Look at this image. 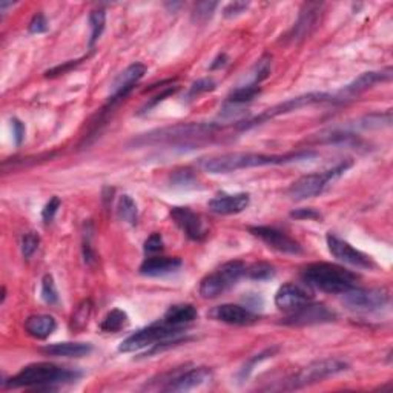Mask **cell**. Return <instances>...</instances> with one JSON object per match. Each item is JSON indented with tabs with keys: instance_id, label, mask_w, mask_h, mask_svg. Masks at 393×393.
<instances>
[{
	"instance_id": "6da1fadb",
	"label": "cell",
	"mask_w": 393,
	"mask_h": 393,
	"mask_svg": "<svg viewBox=\"0 0 393 393\" xmlns=\"http://www.w3.org/2000/svg\"><path fill=\"white\" fill-rule=\"evenodd\" d=\"M313 151H300L284 155H268V154H255V152H229L221 154L211 159L201 160V168L209 174H231L241 169L261 168V166L273 164H286L293 162L309 160L315 157Z\"/></svg>"
},
{
	"instance_id": "7a4b0ae2",
	"label": "cell",
	"mask_w": 393,
	"mask_h": 393,
	"mask_svg": "<svg viewBox=\"0 0 393 393\" xmlns=\"http://www.w3.org/2000/svg\"><path fill=\"white\" fill-rule=\"evenodd\" d=\"M80 378V373L70 369L58 367L51 362H36L23 367L21 372L4 381L2 386L9 389H37V390H51L54 386L73 382Z\"/></svg>"
},
{
	"instance_id": "3957f363",
	"label": "cell",
	"mask_w": 393,
	"mask_h": 393,
	"mask_svg": "<svg viewBox=\"0 0 393 393\" xmlns=\"http://www.w3.org/2000/svg\"><path fill=\"white\" fill-rule=\"evenodd\" d=\"M301 277L308 286L326 293L347 292L357 286V275L332 263H312L301 272Z\"/></svg>"
},
{
	"instance_id": "277c9868",
	"label": "cell",
	"mask_w": 393,
	"mask_h": 393,
	"mask_svg": "<svg viewBox=\"0 0 393 393\" xmlns=\"http://www.w3.org/2000/svg\"><path fill=\"white\" fill-rule=\"evenodd\" d=\"M217 130L219 126L215 123H182V125L162 127V130L143 134L139 137V139H134V145L145 146V145H157V143L186 142L189 139H194V137L201 139V137L211 135Z\"/></svg>"
},
{
	"instance_id": "5b68a950",
	"label": "cell",
	"mask_w": 393,
	"mask_h": 393,
	"mask_svg": "<svg viewBox=\"0 0 393 393\" xmlns=\"http://www.w3.org/2000/svg\"><path fill=\"white\" fill-rule=\"evenodd\" d=\"M350 166H352L350 162H344L329 171L304 175L290 184V188L288 189V195L295 201L308 200V199H312V197H317L326 189L330 183L340 179V177L350 168Z\"/></svg>"
},
{
	"instance_id": "8992f818",
	"label": "cell",
	"mask_w": 393,
	"mask_h": 393,
	"mask_svg": "<svg viewBox=\"0 0 393 393\" xmlns=\"http://www.w3.org/2000/svg\"><path fill=\"white\" fill-rule=\"evenodd\" d=\"M246 275V266L243 261L224 263L221 268L206 275L200 283V295L203 298H217L224 292L239 283V280Z\"/></svg>"
},
{
	"instance_id": "52a82bcc",
	"label": "cell",
	"mask_w": 393,
	"mask_h": 393,
	"mask_svg": "<svg viewBox=\"0 0 393 393\" xmlns=\"http://www.w3.org/2000/svg\"><path fill=\"white\" fill-rule=\"evenodd\" d=\"M182 332H183V329L172 328V326H169V324H166L164 321L154 323V324H151V326L137 330L135 333H132V335L123 340L119 346V352L130 353V352H137V350H142L146 347H151V346H155V344H159L166 340H175Z\"/></svg>"
},
{
	"instance_id": "ba28073f",
	"label": "cell",
	"mask_w": 393,
	"mask_h": 393,
	"mask_svg": "<svg viewBox=\"0 0 393 393\" xmlns=\"http://www.w3.org/2000/svg\"><path fill=\"white\" fill-rule=\"evenodd\" d=\"M347 365L341 360L337 358H328V360H321L315 361L309 365L308 367L301 369L298 373L288 379V386L284 389H300L309 384H315V382H321L323 379L335 377L341 372L347 370Z\"/></svg>"
},
{
	"instance_id": "9c48e42d",
	"label": "cell",
	"mask_w": 393,
	"mask_h": 393,
	"mask_svg": "<svg viewBox=\"0 0 393 393\" xmlns=\"http://www.w3.org/2000/svg\"><path fill=\"white\" fill-rule=\"evenodd\" d=\"M341 301L350 310L375 312L384 308L389 303V292L382 288L361 289L355 286L341 293Z\"/></svg>"
},
{
	"instance_id": "30bf717a",
	"label": "cell",
	"mask_w": 393,
	"mask_h": 393,
	"mask_svg": "<svg viewBox=\"0 0 393 393\" xmlns=\"http://www.w3.org/2000/svg\"><path fill=\"white\" fill-rule=\"evenodd\" d=\"M323 102H332V95L324 94V93H309V94L289 98V100H286V102L269 108V110H266L258 117H255L253 120L248 122L246 125H241V130H248V127L261 125L263 122L275 119V117H278V115L289 114V112L301 110V108H304V106H309L313 103H323Z\"/></svg>"
},
{
	"instance_id": "8fae6325",
	"label": "cell",
	"mask_w": 393,
	"mask_h": 393,
	"mask_svg": "<svg viewBox=\"0 0 393 393\" xmlns=\"http://www.w3.org/2000/svg\"><path fill=\"white\" fill-rule=\"evenodd\" d=\"M337 318L335 312H332L328 306L318 303H306L301 308L292 310L290 315L283 321L286 326H312V324L330 323Z\"/></svg>"
},
{
	"instance_id": "7c38bea8",
	"label": "cell",
	"mask_w": 393,
	"mask_h": 393,
	"mask_svg": "<svg viewBox=\"0 0 393 393\" xmlns=\"http://www.w3.org/2000/svg\"><path fill=\"white\" fill-rule=\"evenodd\" d=\"M326 241H328L329 252L337 260L346 263V264H350V266L360 268V269L375 268V264H373V261H372V258L369 257V255L355 249L350 243L338 239L337 235H333L332 232L328 234Z\"/></svg>"
},
{
	"instance_id": "4fadbf2b",
	"label": "cell",
	"mask_w": 393,
	"mask_h": 393,
	"mask_svg": "<svg viewBox=\"0 0 393 393\" xmlns=\"http://www.w3.org/2000/svg\"><path fill=\"white\" fill-rule=\"evenodd\" d=\"M390 78H392V68H386V70L382 71H370V73L361 74L352 83L344 86L337 95H332V102L342 103V102L352 100L353 97H358L360 94L367 91L373 85H377L379 82H389Z\"/></svg>"
},
{
	"instance_id": "5bb4252c",
	"label": "cell",
	"mask_w": 393,
	"mask_h": 393,
	"mask_svg": "<svg viewBox=\"0 0 393 393\" xmlns=\"http://www.w3.org/2000/svg\"><path fill=\"white\" fill-rule=\"evenodd\" d=\"M249 232L255 235L257 239H260L261 241L266 243L269 248L278 251L281 253H289V255L303 253L301 244L278 229L268 228V226H255V228L249 229Z\"/></svg>"
},
{
	"instance_id": "9a60e30c",
	"label": "cell",
	"mask_w": 393,
	"mask_h": 393,
	"mask_svg": "<svg viewBox=\"0 0 393 393\" xmlns=\"http://www.w3.org/2000/svg\"><path fill=\"white\" fill-rule=\"evenodd\" d=\"M145 74H146V66L143 63H132L127 66L111 85L110 105L111 106L115 105L117 102H120L122 98H125L127 94H130L134 90V86L142 80Z\"/></svg>"
},
{
	"instance_id": "2e32d148",
	"label": "cell",
	"mask_w": 393,
	"mask_h": 393,
	"mask_svg": "<svg viewBox=\"0 0 393 393\" xmlns=\"http://www.w3.org/2000/svg\"><path fill=\"white\" fill-rule=\"evenodd\" d=\"M171 217L186 234V237L194 241H201L208 235V229H206L200 215H197L189 208H172Z\"/></svg>"
},
{
	"instance_id": "e0dca14e",
	"label": "cell",
	"mask_w": 393,
	"mask_h": 393,
	"mask_svg": "<svg viewBox=\"0 0 393 393\" xmlns=\"http://www.w3.org/2000/svg\"><path fill=\"white\" fill-rule=\"evenodd\" d=\"M209 317L215 321L231 324V326H248L258 320L251 309L239 306V304H221L209 312Z\"/></svg>"
},
{
	"instance_id": "ac0fdd59",
	"label": "cell",
	"mask_w": 393,
	"mask_h": 393,
	"mask_svg": "<svg viewBox=\"0 0 393 393\" xmlns=\"http://www.w3.org/2000/svg\"><path fill=\"white\" fill-rule=\"evenodd\" d=\"M212 372L208 367H195L191 370H186L183 373H179L174 378L168 381V386L164 390L168 392H188L192 389L200 387L206 382L211 381Z\"/></svg>"
},
{
	"instance_id": "d6986e66",
	"label": "cell",
	"mask_w": 393,
	"mask_h": 393,
	"mask_svg": "<svg viewBox=\"0 0 393 393\" xmlns=\"http://www.w3.org/2000/svg\"><path fill=\"white\" fill-rule=\"evenodd\" d=\"M312 300V295L298 284L286 283L275 293V306L281 310H295Z\"/></svg>"
},
{
	"instance_id": "ffe728a7",
	"label": "cell",
	"mask_w": 393,
	"mask_h": 393,
	"mask_svg": "<svg viewBox=\"0 0 393 393\" xmlns=\"http://www.w3.org/2000/svg\"><path fill=\"white\" fill-rule=\"evenodd\" d=\"M251 203L249 194H220L208 203V208L219 215H234L248 209Z\"/></svg>"
},
{
	"instance_id": "44dd1931",
	"label": "cell",
	"mask_w": 393,
	"mask_h": 393,
	"mask_svg": "<svg viewBox=\"0 0 393 393\" xmlns=\"http://www.w3.org/2000/svg\"><path fill=\"white\" fill-rule=\"evenodd\" d=\"M318 16H320V5H306L301 11L298 22L295 23L293 29L289 33L288 38L292 42H300L304 41L313 29H315L318 23Z\"/></svg>"
},
{
	"instance_id": "7402d4cb",
	"label": "cell",
	"mask_w": 393,
	"mask_h": 393,
	"mask_svg": "<svg viewBox=\"0 0 393 393\" xmlns=\"http://www.w3.org/2000/svg\"><path fill=\"white\" fill-rule=\"evenodd\" d=\"M182 264L183 261L179 257H150L142 263L140 273L145 277H163L179 271Z\"/></svg>"
},
{
	"instance_id": "603a6c76",
	"label": "cell",
	"mask_w": 393,
	"mask_h": 393,
	"mask_svg": "<svg viewBox=\"0 0 393 393\" xmlns=\"http://www.w3.org/2000/svg\"><path fill=\"white\" fill-rule=\"evenodd\" d=\"M49 357H65V358H82L90 355L93 346L90 342H54L41 349Z\"/></svg>"
},
{
	"instance_id": "cb8c5ba5",
	"label": "cell",
	"mask_w": 393,
	"mask_h": 393,
	"mask_svg": "<svg viewBox=\"0 0 393 393\" xmlns=\"http://www.w3.org/2000/svg\"><path fill=\"white\" fill-rule=\"evenodd\" d=\"M197 317H199V312H197L192 304H175V306H171L166 310L163 321L172 328L183 329L184 326L194 323Z\"/></svg>"
},
{
	"instance_id": "d4e9b609",
	"label": "cell",
	"mask_w": 393,
	"mask_h": 393,
	"mask_svg": "<svg viewBox=\"0 0 393 393\" xmlns=\"http://www.w3.org/2000/svg\"><path fill=\"white\" fill-rule=\"evenodd\" d=\"M57 323L51 315H31L25 321V330L28 335L37 340H45L56 330Z\"/></svg>"
},
{
	"instance_id": "484cf974",
	"label": "cell",
	"mask_w": 393,
	"mask_h": 393,
	"mask_svg": "<svg viewBox=\"0 0 393 393\" xmlns=\"http://www.w3.org/2000/svg\"><path fill=\"white\" fill-rule=\"evenodd\" d=\"M93 308L94 304L91 300H83L78 304L70 320V329L73 332H82L88 326V323H90V318L93 315Z\"/></svg>"
},
{
	"instance_id": "4316f807",
	"label": "cell",
	"mask_w": 393,
	"mask_h": 393,
	"mask_svg": "<svg viewBox=\"0 0 393 393\" xmlns=\"http://www.w3.org/2000/svg\"><path fill=\"white\" fill-rule=\"evenodd\" d=\"M127 326V313L122 309H112L111 312L106 313L103 318L100 329L106 333H115Z\"/></svg>"
},
{
	"instance_id": "83f0119b",
	"label": "cell",
	"mask_w": 393,
	"mask_h": 393,
	"mask_svg": "<svg viewBox=\"0 0 393 393\" xmlns=\"http://www.w3.org/2000/svg\"><path fill=\"white\" fill-rule=\"evenodd\" d=\"M117 212L119 217L126 221L127 224L135 226L137 220H139V209H137V203L132 200L130 195H122L119 200V206H117Z\"/></svg>"
},
{
	"instance_id": "f1b7e54d",
	"label": "cell",
	"mask_w": 393,
	"mask_h": 393,
	"mask_svg": "<svg viewBox=\"0 0 393 393\" xmlns=\"http://www.w3.org/2000/svg\"><path fill=\"white\" fill-rule=\"evenodd\" d=\"M199 184V180L194 174L192 169L184 168V169H177L171 175V186L177 189H194Z\"/></svg>"
},
{
	"instance_id": "f546056e",
	"label": "cell",
	"mask_w": 393,
	"mask_h": 393,
	"mask_svg": "<svg viewBox=\"0 0 393 393\" xmlns=\"http://www.w3.org/2000/svg\"><path fill=\"white\" fill-rule=\"evenodd\" d=\"M258 94H260V86L258 85H243V86H239L237 90L229 94L228 103L241 105V103L253 100V98L257 97Z\"/></svg>"
},
{
	"instance_id": "4dcf8cb0",
	"label": "cell",
	"mask_w": 393,
	"mask_h": 393,
	"mask_svg": "<svg viewBox=\"0 0 393 393\" xmlns=\"http://www.w3.org/2000/svg\"><path fill=\"white\" fill-rule=\"evenodd\" d=\"M106 23V13L105 9H94L90 14V25H91V38H90V46L93 48L95 42L100 38Z\"/></svg>"
},
{
	"instance_id": "1f68e13d",
	"label": "cell",
	"mask_w": 393,
	"mask_h": 393,
	"mask_svg": "<svg viewBox=\"0 0 393 393\" xmlns=\"http://www.w3.org/2000/svg\"><path fill=\"white\" fill-rule=\"evenodd\" d=\"M246 275L251 280L257 281H268L275 277V268L269 263H255L251 268H246Z\"/></svg>"
},
{
	"instance_id": "d6a6232c",
	"label": "cell",
	"mask_w": 393,
	"mask_h": 393,
	"mask_svg": "<svg viewBox=\"0 0 393 393\" xmlns=\"http://www.w3.org/2000/svg\"><path fill=\"white\" fill-rule=\"evenodd\" d=\"M277 350H278V347H271V349L263 350L261 353H258V355L252 357V358H251L248 362H246V365L241 367V370L239 372V378H240L241 381H244L246 378H248V377L251 375V372L253 370V367H255V366L260 365V362H261V361H264L266 358L272 357L273 353L277 352Z\"/></svg>"
},
{
	"instance_id": "836d02e7",
	"label": "cell",
	"mask_w": 393,
	"mask_h": 393,
	"mask_svg": "<svg viewBox=\"0 0 393 393\" xmlns=\"http://www.w3.org/2000/svg\"><path fill=\"white\" fill-rule=\"evenodd\" d=\"M390 123H392V112L387 111L386 114L375 112V114L366 115L361 122V126L366 127V130H379L382 126H390Z\"/></svg>"
},
{
	"instance_id": "e575fe53",
	"label": "cell",
	"mask_w": 393,
	"mask_h": 393,
	"mask_svg": "<svg viewBox=\"0 0 393 393\" xmlns=\"http://www.w3.org/2000/svg\"><path fill=\"white\" fill-rule=\"evenodd\" d=\"M42 298L46 304H56L58 301V292L53 275H45L42 280Z\"/></svg>"
},
{
	"instance_id": "d590c367",
	"label": "cell",
	"mask_w": 393,
	"mask_h": 393,
	"mask_svg": "<svg viewBox=\"0 0 393 393\" xmlns=\"http://www.w3.org/2000/svg\"><path fill=\"white\" fill-rule=\"evenodd\" d=\"M38 243H41V239H38V235L36 232H28L23 235L22 239V253L23 257L28 260L31 258L34 252L38 248Z\"/></svg>"
},
{
	"instance_id": "8d00e7d4",
	"label": "cell",
	"mask_w": 393,
	"mask_h": 393,
	"mask_svg": "<svg viewBox=\"0 0 393 393\" xmlns=\"http://www.w3.org/2000/svg\"><path fill=\"white\" fill-rule=\"evenodd\" d=\"M219 6L217 2H200L195 5V9H194V19L199 22H204L208 21V19H211L214 9Z\"/></svg>"
},
{
	"instance_id": "74e56055",
	"label": "cell",
	"mask_w": 393,
	"mask_h": 393,
	"mask_svg": "<svg viewBox=\"0 0 393 393\" xmlns=\"http://www.w3.org/2000/svg\"><path fill=\"white\" fill-rule=\"evenodd\" d=\"M61 204H62V201L58 197H53V199L45 204V208L42 211V219L45 223H51L54 220L58 208H61Z\"/></svg>"
},
{
	"instance_id": "f35d334b",
	"label": "cell",
	"mask_w": 393,
	"mask_h": 393,
	"mask_svg": "<svg viewBox=\"0 0 393 393\" xmlns=\"http://www.w3.org/2000/svg\"><path fill=\"white\" fill-rule=\"evenodd\" d=\"M215 90V82L212 78H200V80H197L195 83H192L191 90H189V95H199L201 93H208V91H214Z\"/></svg>"
},
{
	"instance_id": "ab89813d",
	"label": "cell",
	"mask_w": 393,
	"mask_h": 393,
	"mask_svg": "<svg viewBox=\"0 0 393 393\" xmlns=\"http://www.w3.org/2000/svg\"><path fill=\"white\" fill-rule=\"evenodd\" d=\"M145 253H157L163 249V239L160 234H152L150 239H146L145 244H143Z\"/></svg>"
},
{
	"instance_id": "60d3db41",
	"label": "cell",
	"mask_w": 393,
	"mask_h": 393,
	"mask_svg": "<svg viewBox=\"0 0 393 393\" xmlns=\"http://www.w3.org/2000/svg\"><path fill=\"white\" fill-rule=\"evenodd\" d=\"M48 21L45 19L43 14H36L33 17V21L29 22V33L31 34H42V33H46L48 31Z\"/></svg>"
},
{
	"instance_id": "b9f144b4",
	"label": "cell",
	"mask_w": 393,
	"mask_h": 393,
	"mask_svg": "<svg viewBox=\"0 0 393 393\" xmlns=\"http://www.w3.org/2000/svg\"><path fill=\"white\" fill-rule=\"evenodd\" d=\"M290 217L295 219V220H320L321 219V214L317 212L315 209H295L290 212Z\"/></svg>"
},
{
	"instance_id": "7bdbcfd3",
	"label": "cell",
	"mask_w": 393,
	"mask_h": 393,
	"mask_svg": "<svg viewBox=\"0 0 393 393\" xmlns=\"http://www.w3.org/2000/svg\"><path fill=\"white\" fill-rule=\"evenodd\" d=\"M249 4L248 2H232L229 5H226V8L223 9V16L224 17H235L241 13H244L246 9H248Z\"/></svg>"
},
{
	"instance_id": "ee69618b",
	"label": "cell",
	"mask_w": 393,
	"mask_h": 393,
	"mask_svg": "<svg viewBox=\"0 0 393 393\" xmlns=\"http://www.w3.org/2000/svg\"><path fill=\"white\" fill-rule=\"evenodd\" d=\"M11 123H13L11 126H13L14 142H16V145L19 146V145L22 143L23 137H25V126H23V123H22L21 120H17V119H13V120H11Z\"/></svg>"
},
{
	"instance_id": "f6af8a7d",
	"label": "cell",
	"mask_w": 393,
	"mask_h": 393,
	"mask_svg": "<svg viewBox=\"0 0 393 393\" xmlns=\"http://www.w3.org/2000/svg\"><path fill=\"white\" fill-rule=\"evenodd\" d=\"M175 91H177V86H174V88H172V86H169V88H166V90H164V91H163L162 94H159V95H155V97H154V100H151L150 103H147V105H146V106L143 108V112H146L147 110H151V108H152V106H155V105H157V103H159V102L164 100V98H166V97H169V95H171V94H174Z\"/></svg>"
},
{
	"instance_id": "bcb514c9",
	"label": "cell",
	"mask_w": 393,
	"mask_h": 393,
	"mask_svg": "<svg viewBox=\"0 0 393 393\" xmlns=\"http://www.w3.org/2000/svg\"><path fill=\"white\" fill-rule=\"evenodd\" d=\"M78 63H80V62H78V61H75V62H70V63H66V65H61V66H56L54 68V70H51V71H46V77H54V75H61V74H65L68 70H71V68L73 66H75V65H78Z\"/></svg>"
},
{
	"instance_id": "7dc6e473",
	"label": "cell",
	"mask_w": 393,
	"mask_h": 393,
	"mask_svg": "<svg viewBox=\"0 0 393 393\" xmlns=\"http://www.w3.org/2000/svg\"><path fill=\"white\" fill-rule=\"evenodd\" d=\"M8 6H13V4H11V2H0V11L5 13V9H6Z\"/></svg>"
}]
</instances>
